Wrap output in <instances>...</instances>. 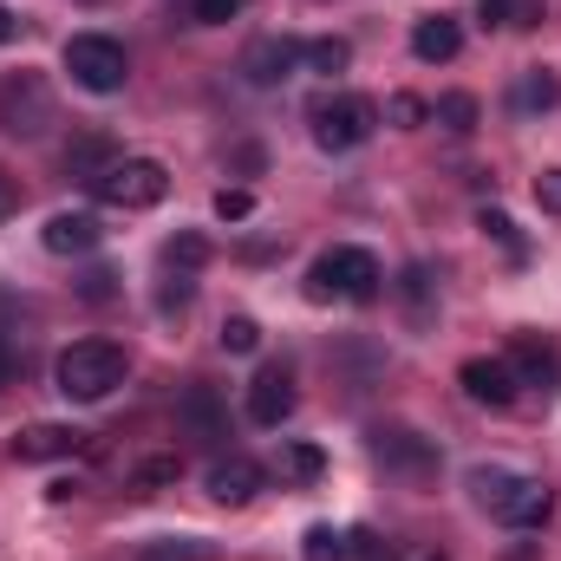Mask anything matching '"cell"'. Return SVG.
I'll use <instances>...</instances> for the list:
<instances>
[{
    "mask_svg": "<svg viewBox=\"0 0 561 561\" xmlns=\"http://www.w3.org/2000/svg\"><path fill=\"white\" fill-rule=\"evenodd\" d=\"M66 72H72V85H85V92H118L131 66H125V46H118V39L79 33V39H66Z\"/></svg>",
    "mask_w": 561,
    "mask_h": 561,
    "instance_id": "5b68a950",
    "label": "cell"
},
{
    "mask_svg": "<svg viewBox=\"0 0 561 561\" xmlns=\"http://www.w3.org/2000/svg\"><path fill=\"white\" fill-rule=\"evenodd\" d=\"M457 386L470 392V405H490V412H510V405H516V373H510V359H463V366H457Z\"/></svg>",
    "mask_w": 561,
    "mask_h": 561,
    "instance_id": "52a82bcc",
    "label": "cell"
},
{
    "mask_svg": "<svg viewBox=\"0 0 561 561\" xmlns=\"http://www.w3.org/2000/svg\"><path fill=\"white\" fill-rule=\"evenodd\" d=\"M300 556H307V561H346V556H353V536H340L333 523H313V529H307V542H300Z\"/></svg>",
    "mask_w": 561,
    "mask_h": 561,
    "instance_id": "d4e9b609",
    "label": "cell"
},
{
    "mask_svg": "<svg viewBox=\"0 0 561 561\" xmlns=\"http://www.w3.org/2000/svg\"><path fill=\"white\" fill-rule=\"evenodd\" d=\"M53 379H59V392H66V399L99 405V399H112V392L125 386V346H112V340H79V346H66V353H59Z\"/></svg>",
    "mask_w": 561,
    "mask_h": 561,
    "instance_id": "6da1fadb",
    "label": "cell"
},
{
    "mask_svg": "<svg viewBox=\"0 0 561 561\" xmlns=\"http://www.w3.org/2000/svg\"><path fill=\"white\" fill-rule=\"evenodd\" d=\"M236 13H242V0H196V7H190L196 26H229Z\"/></svg>",
    "mask_w": 561,
    "mask_h": 561,
    "instance_id": "d6a6232c",
    "label": "cell"
},
{
    "mask_svg": "<svg viewBox=\"0 0 561 561\" xmlns=\"http://www.w3.org/2000/svg\"><path fill=\"white\" fill-rule=\"evenodd\" d=\"M379 262L373 249H327L313 268H307V294L313 300H379Z\"/></svg>",
    "mask_w": 561,
    "mask_h": 561,
    "instance_id": "7a4b0ae2",
    "label": "cell"
},
{
    "mask_svg": "<svg viewBox=\"0 0 561 561\" xmlns=\"http://www.w3.org/2000/svg\"><path fill=\"white\" fill-rule=\"evenodd\" d=\"M431 118H437V125H444V131H457V138H470V131H477V118H483V112H477V99H470V92H444V99H437V105H431Z\"/></svg>",
    "mask_w": 561,
    "mask_h": 561,
    "instance_id": "ffe728a7",
    "label": "cell"
},
{
    "mask_svg": "<svg viewBox=\"0 0 561 561\" xmlns=\"http://www.w3.org/2000/svg\"><path fill=\"white\" fill-rule=\"evenodd\" d=\"M216 216L222 222H249L255 216V196L249 190H216Z\"/></svg>",
    "mask_w": 561,
    "mask_h": 561,
    "instance_id": "1f68e13d",
    "label": "cell"
},
{
    "mask_svg": "<svg viewBox=\"0 0 561 561\" xmlns=\"http://www.w3.org/2000/svg\"><path fill=\"white\" fill-rule=\"evenodd\" d=\"M300 66L333 79V72H346V66H353V46H346V39H333V33H327V39H307V46H300Z\"/></svg>",
    "mask_w": 561,
    "mask_h": 561,
    "instance_id": "d6986e66",
    "label": "cell"
},
{
    "mask_svg": "<svg viewBox=\"0 0 561 561\" xmlns=\"http://www.w3.org/2000/svg\"><path fill=\"white\" fill-rule=\"evenodd\" d=\"M477 20H483V26H510V0H483Z\"/></svg>",
    "mask_w": 561,
    "mask_h": 561,
    "instance_id": "8d00e7d4",
    "label": "cell"
},
{
    "mask_svg": "<svg viewBox=\"0 0 561 561\" xmlns=\"http://www.w3.org/2000/svg\"><path fill=\"white\" fill-rule=\"evenodd\" d=\"M431 561H444V556H431Z\"/></svg>",
    "mask_w": 561,
    "mask_h": 561,
    "instance_id": "60d3db41",
    "label": "cell"
},
{
    "mask_svg": "<svg viewBox=\"0 0 561 561\" xmlns=\"http://www.w3.org/2000/svg\"><path fill=\"white\" fill-rule=\"evenodd\" d=\"M138 561H216V549L203 536H163V542H144Z\"/></svg>",
    "mask_w": 561,
    "mask_h": 561,
    "instance_id": "44dd1931",
    "label": "cell"
},
{
    "mask_svg": "<svg viewBox=\"0 0 561 561\" xmlns=\"http://www.w3.org/2000/svg\"><path fill=\"white\" fill-rule=\"evenodd\" d=\"M477 229H483L490 242H503V255H510V262H523V255H529V242H523V229H516V222H510L503 209H483V216H477Z\"/></svg>",
    "mask_w": 561,
    "mask_h": 561,
    "instance_id": "484cf974",
    "label": "cell"
},
{
    "mask_svg": "<svg viewBox=\"0 0 561 561\" xmlns=\"http://www.w3.org/2000/svg\"><path fill=\"white\" fill-rule=\"evenodd\" d=\"M457 46H463V26L457 20H444V13H431L412 26V53L431 59V66H444V59H457Z\"/></svg>",
    "mask_w": 561,
    "mask_h": 561,
    "instance_id": "e0dca14e",
    "label": "cell"
},
{
    "mask_svg": "<svg viewBox=\"0 0 561 561\" xmlns=\"http://www.w3.org/2000/svg\"><path fill=\"white\" fill-rule=\"evenodd\" d=\"M549 510H556L549 483L516 477V483H510V496H503V510H496V523H510V529H542V523H549Z\"/></svg>",
    "mask_w": 561,
    "mask_h": 561,
    "instance_id": "7c38bea8",
    "label": "cell"
},
{
    "mask_svg": "<svg viewBox=\"0 0 561 561\" xmlns=\"http://www.w3.org/2000/svg\"><path fill=\"white\" fill-rule=\"evenodd\" d=\"M176 477H183V457H144L138 470H131V490L150 496V490H163V483H176Z\"/></svg>",
    "mask_w": 561,
    "mask_h": 561,
    "instance_id": "83f0119b",
    "label": "cell"
},
{
    "mask_svg": "<svg viewBox=\"0 0 561 561\" xmlns=\"http://www.w3.org/2000/svg\"><path fill=\"white\" fill-rule=\"evenodd\" d=\"M20 39V13L13 7H0V46H13Z\"/></svg>",
    "mask_w": 561,
    "mask_h": 561,
    "instance_id": "74e56055",
    "label": "cell"
},
{
    "mask_svg": "<svg viewBox=\"0 0 561 561\" xmlns=\"http://www.w3.org/2000/svg\"><path fill=\"white\" fill-rule=\"evenodd\" d=\"M536 203H542L549 216H561V170H542V176H536Z\"/></svg>",
    "mask_w": 561,
    "mask_h": 561,
    "instance_id": "836d02e7",
    "label": "cell"
},
{
    "mask_svg": "<svg viewBox=\"0 0 561 561\" xmlns=\"http://www.w3.org/2000/svg\"><path fill=\"white\" fill-rule=\"evenodd\" d=\"M203 262H209V242H203V236H190V229H183V236H170V242H163V268H170V275H196Z\"/></svg>",
    "mask_w": 561,
    "mask_h": 561,
    "instance_id": "7402d4cb",
    "label": "cell"
},
{
    "mask_svg": "<svg viewBox=\"0 0 561 561\" xmlns=\"http://www.w3.org/2000/svg\"><path fill=\"white\" fill-rule=\"evenodd\" d=\"M510 26H542V7L536 0H510Z\"/></svg>",
    "mask_w": 561,
    "mask_h": 561,
    "instance_id": "d590c367",
    "label": "cell"
},
{
    "mask_svg": "<svg viewBox=\"0 0 561 561\" xmlns=\"http://www.w3.org/2000/svg\"><path fill=\"white\" fill-rule=\"evenodd\" d=\"M510 483H516V470H496V463H477V470H470V496H477V503H483L490 516L503 510V496H510Z\"/></svg>",
    "mask_w": 561,
    "mask_h": 561,
    "instance_id": "603a6c76",
    "label": "cell"
},
{
    "mask_svg": "<svg viewBox=\"0 0 561 561\" xmlns=\"http://www.w3.org/2000/svg\"><path fill=\"white\" fill-rule=\"evenodd\" d=\"M255 490H262V463H249V457H222V463L209 470V496L229 503V510L255 503Z\"/></svg>",
    "mask_w": 561,
    "mask_h": 561,
    "instance_id": "9a60e30c",
    "label": "cell"
},
{
    "mask_svg": "<svg viewBox=\"0 0 561 561\" xmlns=\"http://www.w3.org/2000/svg\"><path fill=\"white\" fill-rule=\"evenodd\" d=\"M510 373H516V386H542V392H556L561 386V353L549 346V340L523 333V340L510 346Z\"/></svg>",
    "mask_w": 561,
    "mask_h": 561,
    "instance_id": "8fae6325",
    "label": "cell"
},
{
    "mask_svg": "<svg viewBox=\"0 0 561 561\" xmlns=\"http://www.w3.org/2000/svg\"><path fill=\"white\" fill-rule=\"evenodd\" d=\"M307 118H313V144H320V150H359V144L373 138V125H379L373 99H359V92H333V99H320Z\"/></svg>",
    "mask_w": 561,
    "mask_h": 561,
    "instance_id": "277c9868",
    "label": "cell"
},
{
    "mask_svg": "<svg viewBox=\"0 0 561 561\" xmlns=\"http://www.w3.org/2000/svg\"><path fill=\"white\" fill-rule=\"evenodd\" d=\"M294 405H300V392H294V373H287V366H268V373L249 379V419L262 424V431L287 424L294 419Z\"/></svg>",
    "mask_w": 561,
    "mask_h": 561,
    "instance_id": "ba28073f",
    "label": "cell"
},
{
    "mask_svg": "<svg viewBox=\"0 0 561 561\" xmlns=\"http://www.w3.org/2000/svg\"><path fill=\"white\" fill-rule=\"evenodd\" d=\"M300 66V39H287V33H268V39H255L249 53H242V72L255 79V85H275Z\"/></svg>",
    "mask_w": 561,
    "mask_h": 561,
    "instance_id": "4fadbf2b",
    "label": "cell"
},
{
    "mask_svg": "<svg viewBox=\"0 0 561 561\" xmlns=\"http://www.w3.org/2000/svg\"><path fill=\"white\" fill-rule=\"evenodd\" d=\"M13 209H20V190H13V183H7V176H0V222H7V216H13Z\"/></svg>",
    "mask_w": 561,
    "mask_h": 561,
    "instance_id": "f35d334b",
    "label": "cell"
},
{
    "mask_svg": "<svg viewBox=\"0 0 561 561\" xmlns=\"http://www.w3.org/2000/svg\"><path fill=\"white\" fill-rule=\"evenodd\" d=\"M79 450V431L72 424H26L13 437V457L20 463H53V457H72Z\"/></svg>",
    "mask_w": 561,
    "mask_h": 561,
    "instance_id": "5bb4252c",
    "label": "cell"
},
{
    "mask_svg": "<svg viewBox=\"0 0 561 561\" xmlns=\"http://www.w3.org/2000/svg\"><path fill=\"white\" fill-rule=\"evenodd\" d=\"M399 294H405L412 320H431V275H424V268H405V280H399Z\"/></svg>",
    "mask_w": 561,
    "mask_h": 561,
    "instance_id": "4dcf8cb0",
    "label": "cell"
},
{
    "mask_svg": "<svg viewBox=\"0 0 561 561\" xmlns=\"http://www.w3.org/2000/svg\"><path fill=\"white\" fill-rule=\"evenodd\" d=\"M516 118H536V112H549V105H561V79L549 72V66H529L523 79H516Z\"/></svg>",
    "mask_w": 561,
    "mask_h": 561,
    "instance_id": "ac0fdd59",
    "label": "cell"
},
{
    "mask_svg": "<svg viewBox=\"0 0 561 561\" xmlns=\"http://www.w3.org/2000/svg\"><path fill=\"white\" fill-rule=\"evenodd\" d=\"M46 125H53V92H46V79H33V72L0 79V131H7V138H39Z\"/></svg>",
    "mask_w": 561,
    "mask_h": 561,
    "instance_id": "8992f818",
    "label": "cell"
},
{
    "mask_svg": "<svg viewBox=\"0 0 561 561\" xmlns=\"http://www.w3.org/2000/svg\"><path fill=\"white\" fill-rule=\"evenodd\" d=\"M112 163H118V144L105 138V131H79V138L66 144V170H72V176H85V183H99Z\"/></svg>",
    "mask_w": 561,
    "mask_h": 561,
    "instance_id": "2e32d148",
    "label": "cell"
},
{
    "mask_svg": "<svg viewBox=\"0 0 561 561\" xmlns=\"http://www.w3.org/2000/svg\"><path fill=\"white\" fill-rule=\"evenodd\" d=\"M112 280H118L112 268H92V275L79 280V294H85V300H112Z\"/></svg>",
    "mask_w": 561,
    "mask_h": 561,
    "instance_id": "e575fe53",
    "label": "cell"
},
{
    "mask_svg": "<svg viewBox=\"0 0 561 561\" xmlns=\"http://www.w3.org/2000/svg\"><path fill=\"white\" fill-rule=\"evenodd\" d=\"M183 424H196L203 437H222V412H216V392L209 386H190L183 392Z\"/></svg>",
    "mask_w": 561,
    "mask_h": 561,
    "instance_id": "cb8c5ba5",
    "label": "cell"
},
{
    "mask_svg": "<svg viewBox=\"0 0 561 561\" xmlns=\"http://www.w3.org/2000/svg\"><path fill=\"white\" fill-rule=\"evenodd\" d=\"M255 346H262V327L249 313H229L222 320V353H255Z\"/></svg>",
    "mask_w": 561,
    "mask_h": 561,
    "instance_id": "f1b7e54d",
    "label": "cell"
},
{
    "mask_svg": "<svg viewBox=\"0 0 561 561\" xmlns=\"http://www.w3.org/2000/svg\"><path fill=\"white\" fill-rule=\"evenodd\" d=\"M13 379V353H7V333H0V386Z\"/></svg>",
    "mask_w": 561,
    "mask_h": 561,
    "instance_id": "ab89813d",
    "label": "cell"
},
{
    "mask_svg": "<svg viewBox=\"0 0 561 561\" xmlns=\"http://www.w3.org/2000/svg\"><path fill=\"white\" fill-rule=\"evenodd\" d=\"M373 457L386 463V470H399V477H431V463H437V450L424 444L419 431H373Z\"/></svg>",
    "mask_w": 561,
    "mask_h": 561,
    "instance_id": "30bf717a",
    "label": "cell"
},
{
    "mask_svg": "<svg viewBox=\"0 0 561 561\" xmlns=\"http://www.w3.org/2000/svg\"><path fill=\"white\" fill-rule=\"evenodd\" d=\"M39 242H46V255H92V249L105 242V229H99V216H85V209H59V216H46Z\"/></svg>",
    "mask_w": 561,
    "mask_h": 561,
    "instance_id": "9c48e42d",
    "label": "cell"
},
{
    "mask_svg": "<svg viewBox=\"0 0 561 561\" xmlns=\"http://www.w3.org/2000/svg\"><path fill=\"white\" fill-rule=\"evenodd\" d=\"M92 196L112 203V209H157V203L170 196V170H163L157 157H118V163L92 183Z\"/></svg>",
    "mask_w": 561,
    "mask_h": 561,
    "instance_id": "3957f363",
    "label": "cell"
},
{
    "mask_svg": "<svg viewBox=\"0 0 561 561\" xmlns=\"http://www.w3.org/2000/svg\"><path fill=\"white\" fill-rule=\"evenodd\" d=\"M386 118H392L399 131H419L424 118H431V105H424V99H412V92H392V99H386Z\"/></svg>",
    "mask_w": 561,
    "mask_h": 561,
    "instance_id": "f546056e",
    "label": "cell"
},
{
    "mask_svg": "<svg viewBox=\"0 0 561 561\" xmlns=\"http://www.w3.org/2000/svg\"><path fill=\"white\" fill-rule=\"evenodd\" d=\"M320 470H327V450H320V444H287V450H280V477L313 483Z\"/></svg>",
    "mask_w": 561,
    "mask_h": 561,
    "instance_id": "4316f807",
    "label": "cell"
}]
</instances>
